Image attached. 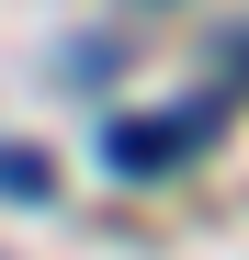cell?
I'll list each match as a JSON object with an SVG mask.
<instances>
[{"label":"cell","mask_w":249,"mask_h":260,"mask_svg":"<svg viewBox=\"0 0 249 260\" xmlns=\"http://www.w3.org/2000/svg\"><path fill=\"white\" fill-rule=\"evenodd\" d=\"M0 192H12V204H46L57 192V158L46 147H0Z\"/></svg>","instance_id":"2"},{"label":"cell","mask_w":249,"mask_h":260,"mask_svg":"<svg viewBox=\"0 0 249 260\" xmlns=\"http://www.w3.org/2000/svg\"><path fill=\"white\" fill-rule=\"evenodd\" d=\"M215 124L204 113H124V124H102V158L124 170V181H159V170H181Z\"/></svg>","instance_id":"1"}]
</instances>
